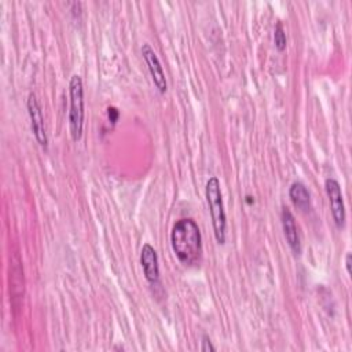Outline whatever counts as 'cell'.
Here are the masks:
<instances>
[{"label":"cell","mask_w":352,"mask_h":352,"mask_svg":"<svg viewBox=\"0 0 352 352\" xmlns=\"http://www.w3.org/2000/svg\"><path fill=\"white\" fill-rule=\"evenodd\" d=\"M69 128L74 142H78L82 136L84 128V88L82 80L78 74H73L69 82Z\"/></svg>","instance_id":"cell-3"},{"label":"cell","mask_w":352,"mask_h":352,"mask_svg":"<svg viewBox=\"0 0 352 352\" xmlns=\"http://www.w3.org/2000/svg\"><path fill=\"white\" fill-rule=\"evenodd\" d=\"M140 264H142L146 280L151 286H160L158 254L150 243H144L140 250Z\"/></svg>","instance_id":"cell-7"},{"label":"cell","mask_w":352,"mask_h":352,"mask_svg":"<svg viewBox=\"0 0 352 352\" xmlns=\"http://www.w3.org/2000/svg\"><path fill=\"white\" fill-rule=\"evenodd\" d=\"M280 223H282V228H283V234L287 241V245L290 246L292 252L296 256H300L301 254V239H300L298 227L296 224L293 213L286 206H283L280 210Z\"/></svg>","instance_id":"cell-8"},{"label":"cell","mask_w":352,"mask_h":352,"mask_svg":"<svg viewBox=\"0 0 352 352\" xmlns=\"http://www.w3.org/2000/svg\"><path fill=\"white\" fill-rule=\"evenodd\" d=\"M274 44H275V48L282 52L285 51L286 48V33H285V29H283V25L280 21L276 22L275 25V30H274Z\"/></svg>","instance_id":"cell-10"},{"label":"cell","mask_w":352,"mask_h":352,"mask_svg":"<svg viewBox=\"0 0 352 352\" xmlns=\"http://www.w3.org/2000/svg\"><path fill=\"white\" fill-rule=\"evenodd\" d=\"M289 198L293 202V205L302 210V212H308L311 208V195L308 188L305 187L304 183L301 182H294L292 183L290 188H289Z\"/></svg>","instance_id":"cell-9"},{"label":"cell","mask_w":352,"mask_h":352,"mask_svg":"<svg viewBox=\"0 0 352 352\" xmlns=\"http://www.w3.org/2000/svg\"><path fill=\"white\" fill-rule=\"evenodd\" d=\"M170 245L177 260L187 265H198L202 258V236L198 224L190 219L177 220L170 232Z\"/></svg>","instance_id":"cell-1"},{"label":"cell","mask_w":352,"mask_h":352,"mask_svg":"<svg viewBox=\"0 0 352 352\" xmlns=\"http://www.w3.org/2000/svg\"><path fill=\"white\" fill-rule=\"evenodd\" d=\"M201 351H202V352H213V351H216V348L212 345V342H210V340H209L208 336H204V337H202Z\"/></svg>","instance_id":"cell-11"},{"label":"cell","mask_w":352,"mask_h":352,"mask_svg":"<svg viewBox=\"0 0 352 352\" xmlns=\"http://www.w3.org/2000/svg\"><path fill=\"white\" fill-rule=\"evenodd\" d=\"M324 188H326V194L329 197L334 224L338 228H342L345 224V206H344L340 183L336 179H327L324 182Z\"/></svg>","instance_id":"cell-5"},{"label":"cell","mask_w":352,"mask_h":352,"mask_svg":"<svg viewBox=\"0 0 352 352\" xmlns=\"http://www.w3.org/2000/svg\"><path fill=\"white\" fill-rule=\"evenodd\" d=\"M28 113H29V118H30V126H32V132L37 140V143L47 148L48 146V138L45 133V126H44V118H43V113H41V106L38 103V99L36 96V94L30 92L28 96Z\"/></svg>","instance_id":"cell-4"},{"label":"cell","mask_w":352,"mask_h":352,"mask_svg":"<svg viewBox=\"0 0 352 352\" xmlns=\"http://www.w3.org/2000/svg\"><path fill=\"white\" fill-rule=\"evenodd\" d=\"M118 110L116 109V107H109L107 109V116H109V120L113 122V124H116L117 122V120H118Z\"/></svg>","instance_id":"cell-12"},{"label":"cell","mask_w":352,"mask_h":352,"mask_svg":"<svg viewBox=\"0 0 352 352\" xmlns=\"http://www.w3.org/2000/svg\"><path fill=\"white\" fill-rule=\"evenodd\" d=\"M351 264H352V254L348 252L345 256V267H346V274L351 275Z\"/></svg>","instance_id":"cell-13"},{"label":"cell","mask_w":352,"mask_h":352,"mask_svg":"<svg viewBox=\"0 0 352 352\" xmlns=\"http://www.w3.org/2000/svg\"><path fill=\"white\" fill-rule=\"evenodd\" d=\"M142 55L147 63L150 76L153 78V82L155 85V88L158 89L160 94H165L168 89V84H166V78H165V73L164 69L161 66V62L157 56V54L154 52V50L150 47V44H143L142 45Z\"/></svg>","instance_id":"cell-6"},{"label":"cell","mask_w":352,"mask_h":352,"mask_svg":"<svg viewBox=\"0 0 352 352\" xmlns=\"http://www.w3.org/2000/svg\"><path fill=\"white\" fill-rule=\"evenodd\" d=\"M205 197H206L209 212H210V216H212L214 238H216L217 243L224 245V242H226V227H227L226 220L227 219H226V212H224L220 182L216 176H212L206 182Z\"/></svg>","instance_id":"cell-2"}]
</instances>
